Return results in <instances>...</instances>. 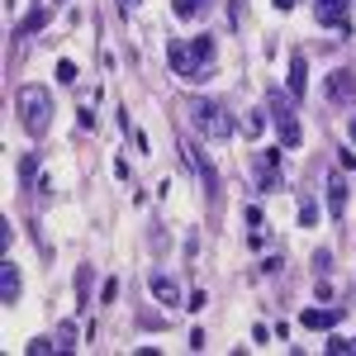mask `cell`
<instances>
[{"label": "cell", "instance_id": "cell-1", "mask_svg": "<svg viewBox=\"0 0 356 356\" xmlns=\"http://www.w3.org/2000/svg\"><path fill=\"white\" fill-rule=\"evenodd\" d=\"M15 110H19V119H24L29 134L43 138V134H48V124H53V95H48V86H19Z\"/></svg>", "mask_w": 356, "mask_h": 356}, {"label": "cell", "instance_id": "cell-2", "mask_svg": "<svg viewBox=\"0 0 356 356\" xmlns=\"http://www.w3.org/2000/svg\"><path fill=\"white\" fill-rule=\"evenodd\" d=\"M186 114H191L195 129H200L204 138H214V143L233 134V119H228V114H223V105H214V100H191V105H186Z\"/></svg>", "mask_w": 356, "mask_h": 356}, {"label": "cell", "instance_id": "cell-3", "mask_svg": "<svg viewBox=\"0 0 356 356\" xmlns=\"http://www.w3.org/2000/svg\"><path fill=\"white\" fill-rule=\"evenodd\" d=\"M271 124H275V134H280V147H300L304 143V129H300V119H295V105L280 100V90H271Z\"/></svg>", "mask_w": 356, "mask_h": 356}, {"label": "cell", "instance_id": "cell-4", "mask_svg": "<svg viewBox=\"0 0 356 356\" xmlns=\"http://www.w3.org/2000/svg\"><path fill=\"white\" fill-rule=\"evenodd\" d=\"M166 62L176 67V76H181V81H204V76H200V57H195L186 43H176V38L166 43Z\"/></svg>", "mask_w": 356, "mask_h": 356}, {"label": "cell", "instance_id": "cell-5", "mask_svg": "<svg viewBox=\"0 0 356 356\" xmlns=\"http://www.w3.org/2000/svg\"><path fill=\"white\" fill-rule=\"evenodd\" d=\"M347 5L352 0H314V15L323 29H337V33H352V19H347Z\"/></svg>", "mask_w": 356, "mask_h": 356}, {"label": "cell", "instance_id": "cell-6", "mask_svg": "<svg viewBox=\"0 0 356 356\" xmlns=\"http://www.w3.org/2000/svg\"><path fill=\"white\" fill-rule=\"evenodd\" d=\"M275 166H280V147H271V152L257 157V186H261V191H275V186H280Z\"/></svg>", "mask_w": 356, "mask_h": 356}, {"label": "cell", "instance_id": "cell-7", "mask_svg": "<svg viewBox=\"0 0 356 356\" xmlns=\"http://www.w3.org/2000/svg\"><path fill=\"white\" fill-rule=\"evenodd\" d=\"M328 95H332V100H342V105H347V100H356V72L337 67V72L328 76Z\"/></svg>", "mask_w": 356, "mask_h": 356}, {"label": "cell", "instance_id": "cell-8", "mask_svg": "<svg viewBox=\"0 0 356 356\" xmlns=\"http://www.w3.org/2000/svg\"><path fill=\"white\" fill-rule=\"evenodd\" d=\"M285 86H290V100H300L304 90H309V62H304V53L290 57V76H285Z\"/></svg>", "mask_w": 356, "mask_h": 356}, {"label": "cell", "instance_id": "cell-9", "mask_svg": "<svg viewBox=\"0 0 356 356\" xmlns=\"http://www.w3.org/2000/svg\"><path fill=\"white\" fill-rule=\"evenodd\" d=\"M181 152H186V162H191V166H195V176H200V181H204V191H209V195L219 191V176H214V166L204 162V157H200V152H195L191 143H186V147H181Z\"/></svg>", "mask_w": 356, "mask_h": 356}, {"label": "cell", "instance_id": "cell-10", "mask_svg": "<svg viewBox=\"0 0 356 356\" xmlns=\"http://www.w3.org/2000/svg\"><path fill=\"white\" fill-rule=\"evenodd\" d=\"M19 300V271H15V261H5L0 266V304H15Z\"/></svg>", "mask_w": 356, "mask_h": 356}, {"label": "cell", "instance_id": "cell-11", "mask_svg": "<svg viewBox=\"0 0 356 356\" xmlns=\"http://www.w3.org/2000/svg\"><path fill=\"white\" fill-rule=\"evenodd\" d=\"M337 318H342L337 309H304V314H300V323H304V328H314V332H318V328H337Z\"/></svg>", "mask_w": 356, "mask_h": 356}, {"label": "cell", "instance_id": "cell-12", "mask_svg": "<svg viewBox=\"0 0 356 356\" xmlns=\"http://www.w3.org/2000/svg\"><path fill=\"white\" fill-rule=\"evenodd\" d=\"M328 209H332V214H337V219L347 214V181H342L337 171H332V176H328Z\"/></svg>", "mask_w": 356, "mask_h": 356}, {"label": "cell", "instance_id": "cell-13", "mask_svg": "<svg viewBox=\"0 0 356 356\" xmlns=\"http://www.w3.org/2000/svg\"><path fill=\"white\" fill-rule=\"evenodd\" d=\"M152 295H157L162 304H181V290H176L171 275H152Z\"/></svg>", "mask_w": 356, "mask_h": 356}, {"label": "cell", "instance_id": "cell-14", "mask_svg": "<svg viewBox=\"0 0 356 356\" xmlns=\"http://www.w3.org/2000/svg\"><path fill=\"white\" fill-rule=\"evenodd\" d=\"M171 10H176L181 19H195L200 10H209V0H171Z\"/></svg>", "mask_w": 356, "mask_h": 356}, {"label": "cell", "instance_id": "cell-15", "mask_svg": "<svg viewBox=\"0 0 356 356\" xmlns=\"http://www.w3.org/2000/svg\"><path fill=\"white\" fill-rule=\"evenodd\" d=\"M261 129H266V114H261V110H252V114L243 119V134H247V138H261Z\"/></svg>", "mask_w": 356, "mask_h": 356}, {"label": "cell", "instance_id": "cell-16", "mask_svg": "<svg viewBox=\"0 0 356 356\" xmlns=\"http://www.w3.org/2000/svg\"><path fill=\"white\" fill-rule=\"evenodd\" d=\"M191 53L200 57V62H209V57H214V38H209V33H204V38H195V43H191Z\"/></svg>", "mask_w": 356, "mask_h": 356}, {"label": "cell", "instance_id": "cell-17", "mask_svg": "<svg viewBox=\"0 0 356 356\" xmlns=\"http://www.w3.org/2000/svg\"><path fill=\"white\" fill-rule=\"evenodd\" d=\"M300 223H304V228L318 223V204H314V200H304V204H300Z\"/></svg>", "mask_w": 356, "mask_h": 356}, {"label": "cell", "instance_id": "cell-18", "mask_svg": "<svg viewBox=\"0 0 356 356\" xmlns=\"http://www.w3.org/2000/svg\"><path fill=\"white\" fill-rule=\"evenodd\" d=\"M57 81H62V86L76 81V62H67V57H62V62H57Z\"/></svg>", "mask_w": 356, "mask_h": 356}, {"label": "cell", "instance_id": "cell-19", "mask_svg": "<svg viewBox=\"0 0 356 356\" xmlns=\"http://www.w3.org/2000/svg\"><path fill=\"white\" fill-rule=\"evenodd\" d=\"M10 243H15V228H10V219H0V252H10Z\"/></svg>", "mask_w": 356, "mask_h": 356}, {"label": "cell", "instance_id": "cell-20", "mask_svg": "<svg viewBox=\"0 0 356 356\" xmlns=\"http://www.w3.org/2000/svg\"><path fill=\"white\" fill-rule=\"evenodd\" d=\"M314 266H318V271H328V266H332V252H328V247H318V252H314Z\"/></svg>", "mask_w": 356, "mask_h": 356}, {"label": "cell", "instance_id": "cell-21", "mask_svg": "<svg viewBox=\"0 0 356 356\" xmlns=\"http://www.w3.org/2000/svg\"><path fill=\"white\" fill-rule=\"evenodd\" d=\"M328 352H337V356H342V352H356V342H347V337H332Z\"/></svg>", "mask_w": 356, "mask_h": 356}, {"label": "cell", "instance_id": "cell-22", "mask_svg": "<svg viewBox=\"0 0 356 356\" xmlns=\"http://www.w3.org/2000/svg\"><path fill=\"white\" fill-rule=\"evenodd\" d=\"M275 10H280V15H285V10H295V0H275Z\"/></svg>", "mask_w": 356, "mask_h": 356}, {"label": "cell", "instance_id": "cell-23", "mask_svg": "<svg viewBox=\"0 0 356 356\" xmlns=\"http://www.w3.org/2000/svg\"><path fill=\"white\" fill-rule=\"evenodd\" d=\"M119 5H124V15H129V10H138V5H143V0H119Z\"/></svg>", "mask_w": 356, "mask_h": 356}, {"label": "cell", "instance_id": "cell-24", "mask_svg": "<svg viewBox=\"0 0 356 356\" xmlns=\"http://www.w3.org/2000/svg\"><path fill=\"white\" fill-rule=\"evenodd\" d=\"M347 134H352V143H356V114H352V124H347Z\"/></svg>", "mask_w": 356, "mask_h": 356}, {"label": "cell", "instance_id": "cell-25", "mask_svg": "<svg viewBox=\"0 0 356 356\" xmlns=\"http://www.w3.org/2000/svg\"><path fill=\"white\" fill-rule=\"evenodd\" d=\"M53 5H57V0H53Z\"/></svg>", "mask_w": 356, "mask_h": 356}]
</instances>
